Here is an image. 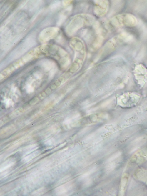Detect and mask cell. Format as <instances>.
<instances>
[{"label":"cell","mask_w":147,"mask_h":196,"mask_svg":"<svg viewBox=\"0 0 147 196\" xmlns=\"http://www.w3.org/2000/svg\"><path fill=\"white\" fill-rule=\"evenodd\" d=\"M114 25L117 27H131L135 26L137 21L135 16L129 14H124L117 15L113 20Z\"/></svg>","instance_id":"cell-1"}]
</instances>
